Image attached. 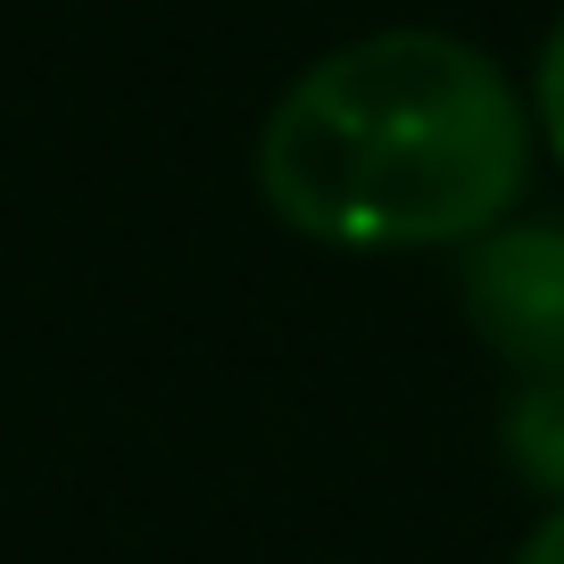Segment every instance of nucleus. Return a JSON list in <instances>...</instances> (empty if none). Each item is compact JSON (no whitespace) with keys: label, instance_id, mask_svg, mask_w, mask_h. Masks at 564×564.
I'll return each instance as SVG.
<instances>
[{"label":"nucleus","instance_id":"obj_1","mask_svg":"<svg viewBox=\"0 0 564 564\" xmlns=\"http://www.w3.org/2000/svg\"><path fill=\"white\" fill-rule=\"evenodd\" d=\"M531 175V100L490 51L382 25L282 84L258 124V199L316 249H457L507 225Z\"/></svg>","mask_w":564,"mask_h":564},{"label":"nucleus","instance_id":"obj_2","mask_svg":"<svg viewBox=\"0 0 564 564\" xmlns=\"http://www.w3.org/2000/svg\"><path fill=\"white\" fill-rule=\"evenodd\" d=\"M465 324L498 366L556 382L564 373V225H490L465 241Z\"/></svg>","mask_w":564,"mask_h":564},{"label":"nucleus","instance_id":"obj_3","mask_svg":"<svg viewBox=\"0 0 564 564\" xmlns=\"http://www.w3.org/2000/svg\"><path fill=\"white\" fill-rule=\"evenodd\" d=\"M498 441H507V465L523 481L564 498V373L556 382H523L498 415Z\"/></svg>","mask_w":564,"mask_h":564},{"label":"nucleus","instance_id":"obj_4","mask_svg":"<svg viewBox=\"0 0 564 564\" xmlns=\"http://www.w3.org/2000/svg\"><path fill=\"white\" fill-rule=\"evenodd\" d=\"M531 124L547 133V150L564 159V18L540 42V67H531Z\"/></svg>","mask_w":564,"mask_h":564},{"label":"nucleus","instance_id":"obj_5","mask_svg":"<svg viewBox=\"0 0 564 564\" xmlns=\"http://www.w3.org/2000/svg\"><path fill=\"white\" fill-rule=\"evenodd\" d=\"M514 564H564V507H556V514H540V523H531V540L514 547Z\"/></svg>","mask_w":564,"mask_h":564}]
</instances>
